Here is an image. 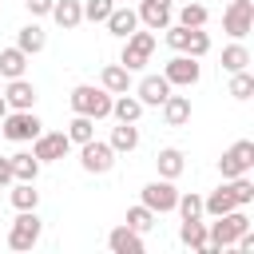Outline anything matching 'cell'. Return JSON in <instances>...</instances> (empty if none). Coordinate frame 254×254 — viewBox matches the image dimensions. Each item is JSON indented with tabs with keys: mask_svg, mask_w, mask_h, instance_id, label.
<instances>
[{
	"mask_svg": "<svg viewBox=\"0 0 254 254\" xmlns=\"http://www.w3.org/2000/svg\"><path fill=\"white\" fill-rule=\"evenodd\" d=\"M242 230H250V214H246V206H234V210L218 214V218L206 226V250H202V254H222V250H230V246L238 242Z\"/></svg>",
	"mask_w": 254,
	"mask_h": 254,
	"instance_id": "6da1fadb",
	"label": "cell"
},
{
	"mask_svg": "<svg viewBox=\"0 0 254 254\" xmlns=\"http://www.w3.org/2000/svg\"><path fill=\"white\" fill-rule=\"evenodd\" d=\"M111 91H103V87H95V83H75L71 87V95H67V103H71V111L75 115H87V119H107L111 115Z\"/></svg>",
	"mask_w": 254,
	"mask_h": 254,
	"instance_id": "7a4b0ae2",
	"label": "cell"
},
{
	"mask_svg": "<svg viewBox=\"0 0 254 254\" xmlns=\"http://www.w3.org/2000/svg\"><path fill=\"white\" fill-rule=\"evenodd\" d=\"M40 131H44V123L36 119V111H8L0 119V135L12 143H32Z\"/></svg>",
	"mask_w": 254,
	"mask_h": 254,
	"instance_id": "3957f363",
	"label": "cell"
},
{
	"mask_svg": "<svg viewBox=\"0 0 254 254\" xmlns=\"http://www.w3.org/2000/svg\"><path fill=\"white\" fill-rule=\"evenodd\" d=\"M250 171H254V143L250 139L230 143L222 151V159H218V175L222 179H234V175H250Z\"/></svg>",
	"mask_w": 254,
	"mask_h": 254,
	"instance_id": "277c9868",
	"label": "cell"
},
{
	"mask_svg": "<svg viewBox=\"0 0 254 254\" xmlns=\"http://www.w3.org/2000/svg\"><path fill=\"white\" fill-rule=\"evenodd\" d=\"M151 52H155V32H131L127 40H123V56H119V64L127 67V71H139L143 64H151Z\"/></svg>",
	"mask_w": 254,
	"mask_h": 254,
	"instance_id": "5b68a950",
	"label": "cell"
},
{
	"mask_svg": "<svg viewBox=\"0 0 254 254\" xmlns=\"http://www.w3.org/2000/svg\"><path fill=\"white\" fill-rule=\"evenodd\" d=\"M40 234H44L40 214H36V210H20L16 222H12V230H8V246H12V250H32V246L40 242Z\"/></svg>",
	"mask_w": 254,
	"mask_h": 254,
	"instance_id": "8992f818",
	"label": "cell"
},
{
	"mask_svg": "<svg viewBox=\"0 0 254 254\" xmlns=\"http://www.w3.org/2000/svg\"><path fill=\"white\" fill-rule=\"evenodd\" d=\"M254 28V0H230L222 12V32L234 40H246Z\"/></svg>",
	"mask_w": 254,
	"mask_h": 254,
	"instance_id": "52a82bcc",
	"label": "cell"
},
{
	"mask_svg": "<svg viewBox=\"0 0 254 254\" xmlns=\"http://www.w3.org/2000/svg\"><path fill=\"white\" fill-rule=\"evenodd\" d=\"M163 75H167V83H171V87H194V83H198V75H202V67H198V60H194V56L179 52V56H171V60L163 64Z\"/></svg>",
	"mask_w": 254,
	"mask_h": 254,
	"instance_id": "ba28073f",
	"label": "cell"
},
{
	"mask_svg": "<svg viewBox=\"0 0 254 254\" xmlns=\"http://www.w3.org/2000/svg\"><path fill=\"white\" fill-rule=\"evenodd\" d=\"M79 167H83L87 175H107V171L115 167V151H111V143H99V139L79 143Z\"/></svg>",
	"mask_w": 254,
	"mask_h": 254,
	"instance_id": "9c48e42d",
	"label": "cell"
},
{
	"mask_svg": "<svg viewBox=\"0 0 254 254\" xmlns=\"http://www.w3.org/2000/svg\"><path fill=\"white\" fill-rule=\"evenodd\" d=\"M67 151H71L67 131H40V135L32 139V155H36L40 163H56V159H64Z\"/></svg>",
	"mask_w": 254,
	"mask_h": 254,
	"instance_id": "30bf717a",
	"label": "cell"
},
{
	"mask_svg": "<svg viewBox=\"0 0 254 254\" xmlns=\"http://www.w3.org/2000/svg\"><path fill=\"white\" fill-rule=\"evenodd\" d=\"M175 202H179L175 179H155V183H147V187H143V206H151L155 214H167V210H175Z\"/></svg>",
	"mask_w": 254,
	"mask_h": 254,
	"instance_id": "8fae6325",
	"label": "cell"
},
{
	"mask_svg": "<svg viewBox=\"0 0 254 254\" xmlns=\"http://www.w3.org/2000/svg\"><path fill=\"white\" fill-rule=\"evenodd\" d=\"M4 99H8V111H32L36 107V83L24 79V75H16V79H8Z\"/></svg>",
	"mask_w": 254,
	"mask_h": 254,
	"instance_id": "7c38bea8",
	"label": "cell"
},
{
	"mask_svg": "<svg viewBox=\"0 0 254 254\" xmlns=\"http://www.w3.org/2000/svg\"><path fill=\"white\" fill-rule=\"evenodd\" d=\"M135 95H139V103L143 107H163V99L171 95V83H167V75L159 71V75H143L139 79V87H135Z\"/></svg>",
	"mask_w": 254,
	"mask_h": 254,
	"instance_id": "4fadbf2b",
	"label": "cell"
},
{
	"mask_svg": "<svg viewBox=\"0 0 254 254\" xmlns=\"http://www.w3.org/2000/svg\"><path fill=\"white\" fill-rule=\"evenodd\" d=\"M171 8H175L171 0H139V12H135V16H139V24H147L151 32H163V28L171 24Z\"/></svg>",
	"mask_w": 254,
	"mask_h": 254,
	"instance_id": "5bb4252c",
	"label": "cell"
},
{
	"mask_svg": "<svg viewBox=\"0 0 254 254\" xmlns=\"http://www.w3.org/2000/svg\"><path fill=\"white\" fill-rule=\"evenodd\" d=\"M107 246H111L115 254H143V234L123 222V226H115V230L107 234Z\"/></svg>",
	"mask_w": 254,
	"mask_h": 254,
	"instance_id": "9a60e30c",
	"label": "cell"
},
{
	"mask_svg": "<svg viewBox=\"0 0 254 254\" xmlns=\"http://www.w3.org/2000/svg\"><path fill=\"white\" fill-rule=\"evenodd\" d=\"M48 16H52L64 32H71V28H79V24H83V0H56Z\"/></svg>",
	"mask_w": 254,
	"mask_h": 254,
	"instance_id": "2e32d148",
	"label": "cell"
},
{
	"mask_svg": "<svg viewBox=\"0 0 254 254\" xmlns=\"http://www.w3.org/2000/svg\"><path fill=\"white\" fill-rule=\"evenodd\" d=\"M103 24H107V32H111V36L127 40V36H131V32L139 28V16H135V8H127V4H123V8H111Z\"/></svg>",
	"mask_w": 254,
	"mask_h": 254,
	"instance_id": "e0dca14e",
	"label": "cell"
},
{
	"mask_svg": "<svg viewBox=\"0 0 254 254\" xmlns=\"http://www.w3.org/2000/svg\"><path fill=\"white\" fill-rule=\"evenodd\" d=\"M155 171H159V179H179V175L187 171L183 151H179V147H163V151L155 155Z\"/></svg>",
	"mask_w": 254,
	"mask_h": 254,
	"instance_id": "ac0fdd59",
	"label": "cell"
},
{
	"mask_svg": "<svg viewBox=\"0 0 254 254\" xmlns=\"http://www.w3.org/2000/svg\"><path fill=\"white\" fill-rule=\"evenodd\" d=\"M99 87L111 91V95H123V91H131V71L123 64H107L103 75H99Z\"/></svg>",
	"mask_w": 254,
	"mask_h": 254,
	"instance_id": "d6986e66",
	"label": "cell"
},
{
	"mask_svg": "<svg viewBox=\"0 0 254 254\" xmlns=\"http://www.w3.org/2000/svg\"><path fill=\"white\" fill-rule=\"evenodd\" d=\"M163 119H167V127H183L187 119H190V95H167L163 99Z\"/></svg>",
	"mask_w": 254,
	"mask_h": 254,
	"instance_id": "ffe728a7",
	"label": "cell"
},
{
	"mask_svg": "<svg viewBox=\"0 0 254 254\" xmlns=\"http://www.w3.org/2000/svg\"><path fill=\"white\" fill-rule=\"evenodd\" d=\"M111 151L115 155H131L135 147H139V127L135 123H119V127H111Z\"/></svg>",
	"mask_w": 254,
	"mask_h": 254,
	"instance_id": "44dd1931",
	"label": "cell"
},
{
	"mask_svg": "<svg viewBox=\"0 0 254 254\" xmlns=\"http://www.w3.org/2000/svg\"><path fill=\"white\" fill-rule=\"evenodd\" d=\"M8 159H12V175H16L20 183H36V179H40V167H44V163H40L32 151H16V155H8Z\"/></svg>",
	"mask_w": 254,
	"mask_h": 254,
	"instance_id": "7402d4cb",
	"label": "cell"
},
{
	"mask_svg": "<svg viewBox=\"0 0 254 254\" xmlns=\"http://www.w3.org/2000/svg\"><path fill=\"white\" fill-rule=\"evenodd\" d=\"M179 242L202 254V250H206V222H202V218H183V226H179Z\"/></svg>",
	"mask_w": 254,
	"mask_h": 254,
	"instance_id": "603a6c76",
	"label": "cell"
},
{
	"mask_svg": "<svg viewBox=\"0 0 254 254\" xmlns=\"http://www.w3.org/2000/svg\"><path fill=\"white\" fill-rule=\"evenodd\" d=\"M44 44H48V36H44V28H40V24H24V28L16 32V48H20L24 56L44 52Z\"/></svg>",
	"mask_w": 254,
	"mask_h": 254,
	"instance_id": "cb8c5ba5",
	"label": "cell"
},
{
	"mask_svg": "<svg viewBox=\"0 0 254 254\" xmlns=\"http://www.w3.org/2000/svg\"><path fill=\"white\" fill-rule=\"evenodd\" d=\"M111 115L119 119V123H139V115H143V103H139V95H115L111 99Z\"/></svg>",
	"mask_w": 254,
	"mask_h": 254,
	"instance_id": "d4e9b609",
	"label": "cell"
},
{
	"mask_svg": "<svg viewBox=\"0 0 254 254\" xmlns=\"http://www.w3.org/2000/svg\"><path fill=\"white\" fill-rule=\"evenodd\" d=\"M28 60H32V56H24L16 44H12V48H4V52H0V75H4V79L24 75V71H28Z\"/></svg>",
	"mask_w": 254,
	"mask_h": 254,
	"instance_id": "484cf974",
	"label": "cell"
},
{
	"mask_svg": "<svg viewBox=\"0 0 254 254\" xmlns=\"http://www.w3.org/2000/svg\"><path fill=\"white\" fill-rule=\"evenodd\" d=\"M226 210H234V198H230V190H226V183H222L218 190H210V194L202 198V214H206V218H218V214H226Z\"/></svg>",
	"mask_w": 254,
	"mask_h": 254,
	"instance_id": "4316f807",
	"label": "cell"
},
{
	"mask_svg": "<svg viewBox=\"0 0 254 254\" xmlns=\"http://www.w3.org/2000/svg\"><path fill=\"white\" fill-rule=\"evenodd\" d=\"M222 183H226L234 206H250V202H254V183H250V175H234V179H222Z\"/></svg>",
	"mask_w": 254,
	"mask_h": 254,
	"instance_id": "83f0119b",
	"label": "cell"
},
{
	"mask_svg": "<svg viewBox=\"0 0 254 254\" xmlns=\"http://www.w3.org/2000/svg\"><path fill=\"white\" fill-rule=\"evenodd\" d=\"M12 206L16 210H36L40 206V190H36V183H12Z\"/></svg>",
	"mask_w": 254,
	"mask_h": 254,
	"instance_id": "f1b7e54d",
	"label": "cell"
},
{
	"mask_svg": "<svg viewBox=\"0 0 254 254\" xmlns=\"http://www.w3.org/2000/svg\"><path fill=\"white\" fill-rule=\"evenodd\" d=\"M242 67H250V52H246V44H230V48H222V71H242Z\"/></svg>",
	"mask_w": 254,
	"mask_h": 254,
	"instance_id": "f546056e",
	"label": "cell"
},
{
	"mask_svg": "<svg viewBox=\"0 0 254 254\" xmlns=\"http://www.w3.org/2000/svg\"><path fill=\"white\" fill-rule=\"evenodd\" d=\"M206 20H210V12L202 4H183L179 8V24L183 28H206Z\"/></svg>",
	"mask_w": 254,
	"mask_h": 254,
	"instance_id": "4dcf8cb0",
	"label": "cell"
},
{
	"mask_svg": "<svg viewBox=\"0 0 254 254\" xmlns=\"http://www.w3.org/2000/svg\"><path fill=\"white\" fill-rule=\"evenodd\" d=\"M230 95H234V99H250V95H254V75H250V67L230 71Z\"/></svg>",
	"mask_w": 254,
	"mask_h": 254,
	"instance_id": "1f68e13d",
	"label": "cell"
},
{
	"mask_svg": "<svg viewBox=\"0 0 254 254\" xmlns=\"http://www.w3.org/2000/svg\"><path fill=\"white\" fill-rule=\"evenodd\" d=\"M67 139H71V143H87V139H95V119L75 115V119L67 123Z\"/></svg>",
	"mask_w": 254,
	"mask_h": 254,
	"instance_id": "d6a6232c",
	"label": "cell"
},
{
	"mask_svg": "<svg viewBox=\"0 0 254 254\" xmlns=\"http://www.w3.org/2000/svg\"><path fill=\"white\" fill-rule=\"evenodd\" d=\"M127 226H131V230H139V234H147V230L155 226V210H151V206H143V202H139V206H131V210H127Z\"/></svg>",
	"mask_w": 254,
	"mask_h": 254,
	"instance_id": "836d02e7",
	"label": "cell"
},
{
	"mask_svg": "<svg viewBox=\"0 0 254 254\" xmlns=\"http://www.w3.org/2000/svg\"><path fill=\"white\" fill-rule=\"evenodd\" d=\"M175 210H179L183 218H202V198H198L194 190H187V194H179V202H175Z\"/></svg>",
	"mask_w": 254,
	"mask_h": 254,
	"instance_id": "e575fe53",
	"label": "cell"
},
{
	"mask_svg": "<svg viewBox=\"0 0 254 254\" xmlns=\"http://www.w3.org/2000/svg\"><path fill=\"white\" fill-rule=\"evenodd\" d=\"M111 8H115V0H83V20H91V24H103Z\"/></svg>",
	"mask_w": 254,
	"mask_h": 254,
	"instance_id": "d590c367",
	"label": "cell"
},
{
	"mask_svg": "<svg viewBox=\"0 0 254 254\" xmlns=\"http://www.w3.org/2000/svg\"><path fill=\"white\" fill-rule=\"evenodd\" d=\"M163 32H167V36H163V40H167V48H175V52H187V40H190V28H183V24H167Z\"/></svg>",
	"mask_w": 254,
	"mask_h": 254,
	"instance_id": "8d00e7d4",
	"label": "cell"
},
{
	"mask_svg": "<svg viewBox=\"0 0 254 254\" xmlns=\"http://www.w3.org/2000/svg\"><path fill=\"white\" fill-rule=\"evenodd\" d=\"M210 52V36L202 32V28H190V40H187V56H194V60H202Z\"/></svg>",
	"mask_w": 254,
	"mask_h": 254,
	"instance_id": "74e56055",
	"label": "cell"
},
{
	"mask_svg": "<svg viewBox=\"0 0 254 254\" xmlns=\"http://www.w3.org/2000/svg\"><path fill=\"white\" fill-rule=\"evenodd\" d=\"M24 4H28V12H32V16H48L56 0H24Z\"/></svg>",
	"mask_w": 254,
	"mask_h": 254,
	"instance_id": "f35d334b",
	"label": "cell"
},
{
	"mask_svg": "<svg viewBox=\"0 0 254 254\" xmlns=\"http://www.w3.org/2000/svg\"><path fill=\"white\" fill-rule=\"evenodd\" d=\"M16 175H12V159H0V187H12Z\"/></svg>",
	"mask_w": 254,
	"mask_h": 254,
	"instance_id": "ab89813d",
	"label": "cell"
},
{
	"mask_svg": "<svg viewBox=\"0 0 254 254\" xmlns=\"http://www.w3.org/2000/svg\"><path fill=\"white\" fill-rule=\"evenodd\" d=\"M4 115H8V99L0 95V119H4Z\"/></svg>",
	"mask_w": 254,
	"mask_h": 254,
	"instance_id": "60d3db41",
	"label": "cell"
},
{
	"mask_svg": "<svg viewBox=\"0 0 254 254\" xmlns=\"http://www.w3.org/2000/svg\"><path fill=\"white\" fill-rule=\"evenodd\" d=\"M226 4H230V0H226Z\"/></svg>",
	"mask_w": 254,
	"mask_h": 254,
	"instance_id": "b9f144b4",
	"label": "cell"
}]
</instances>
